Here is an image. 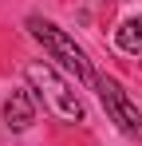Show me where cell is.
<instances>
[{
	"label": "cell",
	"mask_w": 142,
	"mask_h": 146,
	"mask_svg": "<svg viewBox=\"0 0 142 146\" xmlns=\"http://www.w3.org/2000/svg\"><path fill=\"white\" fill-rule=\"evenodd\" d=\"M95 91H99V99H103L107 115L118 122V130H126V134H142V111L126 99V91L118 87L111 75H95Z\"/></svg>",
	"instance_id": "cell-3"
},
{
	"label": "cell",
	"mask_w": 142,
	"mask_h": 146,
	"mask_svg": "<svg viewBox=\"0 0 142 146\" xmlns=\"http://www.w3.org/2000/svg\"><path fill=\"white\" fill-rule=\"evenodd\" d=\"M28 32H32V36H36V40H40L47 51H51V59H59L67 71H75V79H79V83H95L91 59L83 55V48L71 40L63 28H55L51 20H40V16H32V20H28Z\"/></svg>",
	"instance_id": "cell-1"
},
{
	"label": "cell",
	"mask_w": 142,
	"mask_h": 146,
	"mask_svg": "<svg viewBox=\"0 0 142 146\" xmlns=\"http://www.w3.org/2000/svg\"><path fill=\"white\" fill-rule=\"evenodd\" d=\"M4 122L12 126V130H28L32 122H36V103L28 91H12L8 103H4Z\"/></svg>",
	"instance_id": "cell-4"
},
{
	"label": "cell",
	"mask_w": 142,
	"mask_h": 146,
	"mask_svg": "<svg viewBox=\"0 0 142 146\" xmlns=\"http://www.w3.org/2000/svg\"><path fill=\"white\" fill-rule=\"evenodd\" d=\"M115 44H118L122 51H130V55H138V51H142V16H130V20L118 24Z\"/></svg>",
	"instance_id": "cell-5"
},
{
	"label": "cell",
	"mask_w": 142,
	"mask_h": 146,
	"mask_svg": "<svg viewBox=\"0 0 142 146\" xmlns=\"http://www.w3.org/2000/svg\"><path fill=\"white\" fill-rule=\"evenodd\" d=\"M28 83L40 91V99H44L59 119H67V122H83V119H87V111H83L79 95H75V91H71V87L51 71L47 63H28Z\"/></svg>",
	"instance_id": "cell-2"
}]
</instances>
